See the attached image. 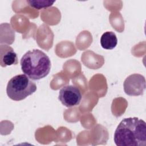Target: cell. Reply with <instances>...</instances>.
<instances>
[{
	"label": "cell",
	"mask_w": 146,
	"mask_h": 146,
	"mask_svg": "<svg viewBox=\"0 0 146 146\" xmlns=\"http://www.w3.org/2000/svg\"><path fill=\"white\" fill-rule=\"evenodd\" d=\"M113 140L117 146H145V122L137 117L124 118L117 125Z\"/></svg>",
	"instance_id": "1"
},
{
	"label": "cell",
	"mask_w": 146,
	"mask_h": 146,
	"mask_svg": "<svg viewBox=\"0 0 146 146\" xmlns=\"http://www.w3.org/2000/svg\"><path fill=\"white\" fill-rule=\"evenodd\" d=\"M20 64L24 74L34 80L46 77L51 69L49 57L38 49H33L26 52L21 58Z\"/></svg>",
	"instance_id": "2"
},
{
	"label": "cell",
	"mask_w": 146,
	"mask_h": 146,
	"mask_svg": "<svg viewBox=\"0 0 146 146\" xmlns=\"http://www.w3.org/2000/svg\"><path fill=\"white\" fill-rule=\"evenodd\" d=\"M36 90V86L25 74H19L13 76L9 81L6 93L10 99L14 101H21L32 95Z\"/></svg>",
	"instance_id": "3"
},
{
	"label": "cell",
	"mask_w": 146,
	"mask_h": 146,
	"mask_svg": "<svg viewBox=\"0 0 146 146\" xmlns=\"http://www.w3.org/2000/svg\"><path fill=\"white\" fill-rule=\"evenodd\" d=\"M82 98L79 88L75 86L63 87L59 92L58 99L64 106L70 108L79 105Z\"/></svg>",
	"instance_id": "4"
},
{
	"label": "cell",
	"mask_w": 146,
	"mask_h": 146,
	"mask_svg": "<svg viewBox=\"0 0 146 146\" xmlns=\"http://www.w3.org/2000/svg\"><path fill=\"white\" fill-rule=\"evenodd\" d=\"M123 86L125 93L129 96L143 95L145 88V78L139 74L130 75L125 79Z\"/></svg>",
	"instance_id": "5"
},
{
	"label": "cell",
	"mask_w": 146,
	"mask_h": 146,
	"mask_svg": "<svg viewBox=\"0 0 146 146\" xmlns=\"http://www.w3.org/2000/svg\"><path fill=\"white\" fill-rule=\"evenodd\" d=\"M0 63L2 67L17 64L18 58L13 48L7 45L1 46Z\"/></svg>",
	"instance_id": "6"
},
{
	"label": "cell",
	"mask_w": 146,
	"mask_h": 146,
	"mask_svg": "<svg viewBox=\"0 0 146 146\" xmlns=\"http://www.w3.org/2000/svg\"><path fill=\"white\" fill-rule=\"evenodd\" d=\"M117 43V39L116 34L112 31H106L103 34L100 38L102 47L106 50L114 48Z\"/></svg>",
	"instance_id": "7"
},
{
	"label": "cell",
	"mask_w": 146,
	"mask_h": 146,
	"mask_svg": "<svg viewBox=\"0 0 146 146\" xmlns=\"http://www.w3.org/2000/svg\"><path fill=\"white\" fill-rule=\"evenodd\" d=\"M27 2L29 5L34 9L40 10L44 8L50 7L55 2V1H46V0H28Z\"/></svg>",
	"instance_id": "8"
}]
</instances>
